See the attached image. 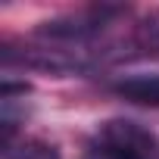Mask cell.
Instances as JSON below:
<instances>
[{
  "mask_svg": "<svg viewBox=\"0 0 159 159\" xmlns=\"http://www.w3.org/2000/svg\"><path fill=\"white\" fill-rule=\"evenodd\" d=\"M122 16H128L125 7H109V3L81 7V10H72V13H62V16H56V19L41 22L34 34H38L44 44L81 50V47H88L94 38H100L109 25H116V19H122Z\"/></svg>",
  "mask_w": 159,
  "mask_h": 159,
  "instance_id": "cell-1",
  "label": "cell"
},
{
  "mask_svg": "<svg viewBox=\"0 0 159 159\" xmlns=\"http://www.w3.org/2000/svg\"><path fill=\"white\" fill-rule=\"evenodd\" d=\"M84 159H159V134L131 119H109L97 128Z\"/></svg>",
  "mask_w": 159,
  "mask_h": 159,
  "instance_id": "cell-2",
  "label": "cell"
},
{
  "mask_svg": "<svg viewBox=\"0 0 159 159\" xmlns=\"http://www.w3.org/2000/svg\"><path fill=\"white\" fill-rule=\"evenodd\" d=\"M112 91L134 106L159 109V75H125L112 84Z\"/></svg>",
  "mask_w": 159,
  "mask_h": 159,
  "instance_id": "cell-3",
  "label": "cell"
},
{
  "mask_svg": "<svg viewBox=\"0 0 159 159\" xmlns=\"http://www.w3.org/2000/svg\"><path fill=\"white\" fill-rule=\"evenodd\" d=\"M3 159H62L59 150L41 137H13V140H3Z\"/></svg>",
  "mask_w": 159,
  "mask_h": 159,
  "instance_id": "cell-4",
  "label": "cell"
},
{
  "mask_svg": "<svg viewBox=\"0 0 159 159\" xmlns=\"http://www.w3.org/2000/svg\"><path fill=\"white\" fill-rule=\"evenodd\" d=\"M134 41H137L140 50L159 56V13H153L150 19H143V22L134 28Z\"/></svg>",
  "mask_w": 159,
  "mask_h": 159,
  "instance_id": "cell-5",
  "label": "cell"
}]
</instances>
